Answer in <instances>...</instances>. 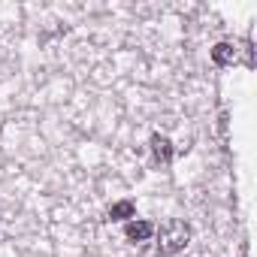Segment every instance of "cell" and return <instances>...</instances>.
<instances>
[{
	"label": "cell",
	"mask_w": 257,
	"mask_h": 257,
	"mask_svg": "<svg viewBox=\"0 0 257 257\" xmlns=\"http://www.w3.org/2000/svg\"><path fill=\"white\" fill-rule=\"evenodd\" d=\"M212 61H215L218 67L233 64V61H236V46H230V43H218V46L212 49Z\"/></svg>",
	"instance_id": "cell-5"
},
{
	"label": "cell",
	"mask_w": 257,
	"mask_h": 257,
	"mask_svg": "<svg viewBox=\"0 0 257 257\" xmlns=\"http://www.w3.org/2000/svg\"><path fill=\"white\" fill-rule=\"evenodd\" d=\"M188 242H191V224H188V221L173 218V221H167V224L158 230V254H161V257H176V254H182V251L188 248Z\"/></svg>",
	"instance_id": "cell-1"
},
{
	"label": "cell",
	"mask_w": 257,
	"mask_h": 257,
	"mask_svg": "<svg viewBox=\"0 0 257 257\" xmlns=\"http://www.w3.org/2000/svg\"><path fill=\"white\" fill-rule=\"evenodd\" d=\"M152 155H155V164L158 167H170V161H173V143L167 140V137H161V134H152Z\"/></svg>",
	"instance_id": "cell-3"
},
{
	"label": "cell",
	"mask_w": 257,
	"mask_h": 257,
	"mask_svg": "<svg viewBox=\"0 0 257 257\" xmlns=\"http://www.w3.org/2000/svg\"><path fill=\"white\" fill-rule=\"evenodd\" d=\"M131 218H137L134 200H121V203H112L109 206V221H131Z\"/></svg>",
	"instance_id": "cell-4"
},
{
	"label": "cell",
	"mask_w": 257,
	"mask_h": 257,
	"mask_svg": "<svg viewBox=\"0 0 257 257\" xmlns=\"http://www.w3.org/2000/svg\"><path fill=\"white\" fill-rule=\"evenodd\" d=\"M124 236L131 239L134 245L137 242H149L155 236V224L152 221H143V218H131V221H127V227H124Z\"/></svg>",
	"instance_id": "cell-2"
}]
</instances>
